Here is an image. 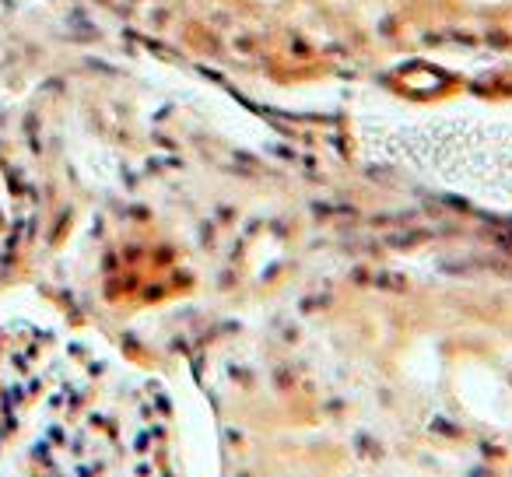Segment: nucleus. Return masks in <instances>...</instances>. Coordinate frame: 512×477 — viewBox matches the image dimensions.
I'll return each mask as SVG.
<instances>
[{
    "label": "nucleus",
    "instance_id": "1",
    "mask_svg": "<svg viewBox=\"0 0 512 477\" xmlns=\"http://www.w3.org/2000/svg\"><path fill=\"white\" fill-rule=\"evenodd\" d=\"M0 477H158L151 404L71 362L0 383Z\"/></svg>",
    "mask_w": 512,
    "mask_h": 477
}]
</instances>
